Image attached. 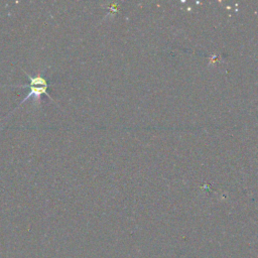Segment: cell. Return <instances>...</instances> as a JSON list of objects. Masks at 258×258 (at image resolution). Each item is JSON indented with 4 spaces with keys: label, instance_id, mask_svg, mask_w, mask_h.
<instances>
[{
    "label": "cell",
    "instance_id": "cell-1",
    "mask_svg": "<svg viewBox=\"0 0 258 258\" xmlns=\"http://www.w3.org/2000/svg\"><path fill=\"white\" fill-rule=\"evenodd\" d=\"M24 73H25V75H27V77L29 78L30 84H29L28 86L24 85V86H21V87H29L30 92H29V93L27 94V96L19 103L18 107H20V106L22 105L23 102H25V101H27L28 99H30L31 96H33L35 99H39V97L44 94V95H46L49 99H51V97H50V95H49V93H48V83H47L45 77H44L42 74H39V75H37V76L32 77V76H30L29 74H27L26 72H24Z\"/></svg>",
    "mask_w": 258,
    "mask_h": 258
}]
</instances>
